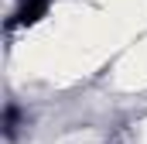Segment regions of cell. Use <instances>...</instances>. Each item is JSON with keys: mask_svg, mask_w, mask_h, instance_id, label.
Segmentation results:
<instances>
[{"mask_svg": "<svg viewBox=\"0 0 147 144\" xmlns=\"http://www.w3.org/2000/svg\"><path fill=\"white\" fill-rule=\"evenodd\" d=\"M45 14H48V0H24V3L17 7V14H14L10 24H34Z\"/></svg>", "mask_w": 147, "mask_h": 144, "instance_id": "6da1fadb", "label": "cell"}, {"mask_svg": "<svg viewBox=\"0 0 147 144\" xmlns=\"http://www.w3.org/2000/svg\"><path fill=\"white\" fill-rule=\"evenodd\" d=\"M17 124H21V110L7 107L3 110V134H7V137H17Z\"/></svg>", "mask_w": 147, "mask_h": 144, "instance_id": "7a4b0ae2", "label": "cell"}]
</instances>
